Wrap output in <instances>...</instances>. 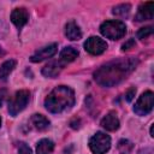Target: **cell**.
Returning <instances> with one entry per match:
<instances>
[{
	"label": "cell",
	"instance_id": "obj_1",
	"mask_svg": "<svg viewBox=\"0 0 154 154\" xmlns=\"http://www.w3.org/2000/svg\"><path fill=\"white\" fill-rule=\"evenodd\" d=\"M136 58L117 59L102 65L94 72V79L102 87H113L125 79L137 66Z\"/></svg>",
	"mask_w": 154,
	"mask_h": 154
},
{
	"label": "cell",
	"instance_id": "obj_2",
	"mask_svg": "<svg viewBox=\"0 0 154 154\" xmlns=\"http://www.w3.org/2000/svg\"><path fill=\"white\" fill-rule=\"evenodd\" d=\"M75 103V93L70 87H55L46 97L45 107L52 113H61L71 108Z\"/></svg>",
	"mask_w": 154,
	"mask_h": 154
},
{
	"label": "cell",
	"instance_id": "obj_3",
	"mask_svg": "<svg viewBox=\"0 0 154 154\" xmlns=\"http://www.w3.org/2000/svg\"><path fill=\"white\" fill-rule=\"evenodd\" d=\"M101 34L111 40H119L126 32V25L122 20H106L100 26Z\"/></svg>",
	"mask_w": 154,
	"mask_h": 154
},
{
	"label": "cell",
	"instance_id": "obj_4",
	"mask_svg": "<svg viewBox=\"0 0 154 154\" xmlns=\"http://www.w3.org/2000/svg\"><path fill=\"white\" fill-rule=\"evenodd\" d=\"M29 100H30V93L28 90L17 91L12 96L10 102H8V112H10V114L12 117H16L19 112H22L26 107Z\"/></svg>",
	"mask_w": 154,
	"mask_h": 154
},
{
	"label": "cell",
	"instance_id": "obj_5",
	"mask_svg": "<svg viewBox=\"0 0 154 154\" xmlns=\"http://www.w3.org/2000/svg\"><path fill=\"white\" fill-rule=\"evenodd\" d=\"M89 148L94 154H105L111 148V137L99 131L90 138Z\"/></svg>",
	"mask_w": 154,
	"mask_h": 154
},
{
	"label": "cell",
	"instance_id": "obj_6",
	"mask_svg": "<svg viewBox=\"0 0 154 154\" xmlns=\"http://www.w3.org/2000/svg\"><path fill=\"white\" fill-rule=\"evenodd\" d=\"M153 103H154V94L150 90H148L140 96V99L134 106V112L138 116H146L153 109Z\"/></svg>",
	"mask_w": 154,
	"mask_h": 154
},
{
	"label": "cell",
	"instance_id": "obj_7",
	"mask_svg": "<svg viewBox=\"0 0 154 154\" xmlns=\"http://www.w3.org/2000/svg\"><path fill=\"white\" fill-rule=\"evenodd\" d=\"M84 49L93 55H99L107 49V43L97 36H90L84 42Z\"/></svg>",
	"mask_w": 154,
	"mask_h": 154
},
{
	"label": "cell",
	"instance_id": "obj_8",
	"mask_svg": "<svg viewBox=\"0 0 154 154\" xmlns=\"http://www.w3.org/2000/svg\"><path fill=\"white\" fill-rule=\"evenodd\" d=\"M58 51V45L57 43H51L48 46H45L40 49H37L31 57H30V60L32 63H40L45 59H48V58H52Z\"/></svg>",
	"mask_w": 154,
	"mask_h": 154
},
{
	"label": "cell",
	"instance_id": "obj_9",
	"mask_svg": "<svg viewBox=\"0 0 154 154\" xmlns=\"http://www.w3.org/2000/svg\"><path fill=\"white\" fill-rule=\"evenodd\" d=\"M29 20V13L25 8L23 7H18V8H14L11 13V22L18 28V29H22Z\"/></svg>",
	"mask_w": 154,
	"mask_h": 154
},
{
	"label": "cell",
	"instance_id": "obj_10",
	"mask_svg": "<svg viewBox=\"0 0 154 154\" xmlns=\"http://www.w3.org/2000/svg\"><path fill=\"white\" fill-rule=\"evenodd\" d=\"M153 17H154V2L153 1L144 2L138 7V11L136 14L137 22L149 20V19H153Z\"/></svg>",
	"mask_w": 154,
	"mask_h": 154
},
{
	"label": "cell",
	"instance_id": "obj_11",
	"mask_svg": "<svg viewBox=\"0 0 154 154\" xmlns=\"http://www.w3.org/2000/svg\"><path fill=\"white\" fill-rule=\"evenodd\" d=\"M101 126L105 128L108 131H116L119 128V119L114 112L107 113L102 119H101Z\"/></svg>",
	"mask_w": 154,
	"mask_h": 154
},
{
	"label": "cell",
	"instance_id": "obj_12",
	"mask_svg": "<svg viewBox=\"0 0 154 154\" xmlns=\"http://www.w3.org/2000/svg\"><path fill=\"white\" fill-rule=\"evenodd\" d=\"M63 69H64V65H63L59 60L52 61V63L47 64V65L42 69V75L46 76V77H49V78H54V77H57V76L60 73V71H61Z\"/></svg>",
	"mask_w": 154,
	"mask_h": 154
},
{
	"label": "cell",
	"instance_id": "obj_13",
	"mask_svg": "<svg viewBox=\"0 0 154 154\" xmlns=\"http://www.w3.org/2000/svg\"><path fill=\"white\" fill-rule=\"evenodd\" d=\"M65 35L69 40L71 41H77L82 37V31L79 29V26L76 24V22L70 20L66 25H65Z\"/></svg>",
	"mask_w": 154,
	"mask_h": 154
},
{
	"label": "cell",
	"instance_id": "obj_14",
	"mask_svg": "<svg viewBox=\"0 0 154 154\" xmlns=\"http://www.w3.org/2000/svg\"><path fill=\"white\" fill-rule=\"evenodd\" d=\"M78 57V51L73 47H65L61 52H60V57H59V61L63 65H66L71 61H73L76 58Z\"/></svg>",
	"mask_w": 154,
	"mask_h": 154
},
{
	"label": "cell",
	"instance_id": "obj_15",
	"mask_svg": "<svg viewBox=\"0 0 154 154\" xmlns=\"http://www.w3.org/2000/svg\"><path fill=\"white\" fill-rule=\"evenodd\" d=\"M53 150H54V143L51 140L43 138L38 141L36 147V154H52Z\"/></svg>",
	"mask_w": 154,
	"mask_h": 154
},
{
	"label": "cell",
	"instance_id": "obj_16",
	"mask_svg": "<svg viewBox=\"0 0 154 154\" xmlns=\"http://www.w3.org/2000/svg\"><path fill=\"white\" fill-rule=\"evenodd\" d=\"M17 65V61L13 60V59H10V60H6L1 66H0V79L1 81H5L8 75L13 71V69L16 67Z\"/></svg>",
	"mask_w": 154,
	"mask_h": 154
},
{
	"label": "cell",
	"instance_id": "obj_17",
	"mask_svg": "<svg viewBox=\"0 0 154 154\" xmlns=\"http://www.w3.org/2000/svg\"><path fill=\"white\" fill-rule=\"evenodd\" d=\"M31 124L37 130H46L49 128V120L42 114H34L31 117Z\"/></svg>",
	"mask_w": 154,
	"mask_h": 154
},
{
	"label": "cell",
	"instance_id": "obj_18",
	"mask_svg": "<svg viewBox=\"0 0 154 154\" xmlns=\"http://www.w3.org/2000/svg\"><path fill=\"white\" fill-rule=\"evenodd\" d=\"M130 8H131V6H130L129 4H120V5L116 6V7H113L112 13H113V14H116V16L125 17V16H128V14H129Z\"/></svg>",
	"mask_w": 154,
	"mask_h": 154
},
{
	"label": "cell",
	"instance_id": "obj_19",
	"mask_svg": "<svg viewBox=\"0 0 154 154\" xmlns=\"http://www.w3.org/2000/svg\"><path fill=\"white\" fill-rule=\"evenodd\" d=\"M118 149L120 154H129L132 149V143L128 140H122L118 143Z\"/></svg>",
	"mask_w": 154,
	"mask_h": 154
},
{
	"label": "cell",
	"instance_id": "obj_20",
	"mask_svg": "<svg viewBox=\"0 0 154 154\" xmlns=\"http://www.w3.org/2000/svg\"><path fill=\"white\" fill-rule=\"evenodd\" d=\"M153 34V26H144V28H141L137 32V37L143 40V38H147L148 36H150Z\"/></svg>",
	"mask_w": 154,
	"mask_h": 154
},
{
	"label": "cell",
	"instance_id": "obj_21",
	"mask_svg": "<svg viewBox=\"0 0 154 154\" xmlns=\"http://www.w3.org/2000/svg\"><path fill=\"white\" fill-rule=\"evenodd\" d=\"M17 148H18V154H31V149L25 142H18Z\"/></svg>",
	"mask_w": 154,
	"mask_h": 154
},
{
	"label": "cell",
	"instance_id": "obj_22",
	"mask_svg": "<svg viewBox=\"0 0 154 154\" xmlns=\"http://www.w3.org/2000/svg\"><path fill=\"white\" fill-rule=\"evenodd\" d=\"M135 94H136V88H130L128 91H126V94H125V99H126V101H131L132 99H134V96H135Z\"/></svg>",
	"mask_w": 154,
	"mask_h": 154
},
{
	"label": "cell",
	"instance_id": "obj_23",
	"mask_svg": "<svg viewBox=\"0 0 154 154\" xmlns=\"http://www.w3.org/2000/svg\"><path fill=\"white\" fill-rule=\"evenodd\" d=\"M134 45H135V40H134V38H130L129 41H126V42L122 46V51H128V49H130Z\"/></svg>",
	"mask_w": 154,
	"mask_h": 154
},
{
	"label": "cell",
	"instance_id": "obj_24",
	"mask_svg": "<svg viewBox=\"0 0 154 154\" xmlns=\"http://www.w3.org/2000/svg\"><path fill=\"white\" fill-rule=\"evenodd\" d=\"M2 100H4V91H0V107H1Z\"/></svg>",
	"mask_w": 154,
	"mask_h": 154
},
{
	"label": "cell",
	"instance_id": "obj_25",
	"mask_svg": "<svg viewBox=\"0 0 154 154\" xmlns=\"http://www.w3.org/2000/svg\"><path fill=\"white\" fill-rule=\"evenodd\" d=\"M4 54H5V52H4V51H2V48L0 47V57H2Z\"/></svg>",
	"mask_w": 154,
	"mask_h": 154
},
{
	"label": "cell",
	"instance_id": "obj_26",
	"mask_svg": "<svg viewBox=\"0 0 154 154\" xmlns=\"http://www.w3.org/2000/svg\"><path fill=\"white\" fill-rule=\"evenodd\" d=\"M150 136H152V137H153V136H154V135H153V125H152V126H150Z\"/></svg>",
	"mask_w": 154,
	"mask_h": 154
},
{
	"label": "cell",
	"instance_id": "obj_27",
	"mask_svg": "<svg viewBox=\"0 0 154 154\" xmlns=\"http://www.w3.org/2000/svg\"><path fill=\"white\" fill-rule=\"evenodd\" d=\"M0 126H1V119H0Z\"/></svg>",
	"mask_w": 154,
	"mask_h": 154
}]
</instances>
